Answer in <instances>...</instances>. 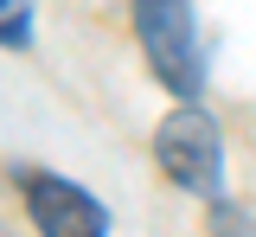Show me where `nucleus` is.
<instances>
[{"instance_id":"nucleus-5","label":"nucleus","mask_w":256,"mask_h":237,"mask_svg":"<svg viewBox=\"0 0 256 237\" xmlns=\"http://www.w3.org/2000/svg\"><path fill=\"white\" fill-rule=\"evenodd\" d=\"M212 237H256V218L244 212V205H212Z\"/></svg>"},{"instance_id":"nucleus-3","label":"nucleus","mask_w":256,"mask_h":237,"mask_svg":"<svg viewBox=\"0 0 256 237\" xmlns=\"http://www.w3.org/2000/svg\"><path fill=\"white\" fill-rule=\"evenodd\" d=\"M26 186V218L38 224V237H109V212L96 192H84L77 180L58 173H20Z\"/></svg>"},{"instance_id":"nucleus-2","label":"nucleus","mask_w":256,"mask_h":237,"mask_svg":"<svg viewBox=\"0 0 256 237\" xmlns=\"http://www.w3.org/2000/svg\"><path fill=\"white\" fill-rule=\"evenodd\" d=\"M160 173L180 186V192H198V199H218V180H224V141L218 122L198 109V96H180V109L160 122L154 135Z\"/></svg>"},{"instance_id":"nucleus-4","label":"nucleus","mask_w":256,"mask_h":237,"mask_svg":"<svg viewBox=\"0 0 256 237\" xmlns=\"http://www.w3.org/2000/svg\"><path fill=\"white\" fill-rule=\"evenodd\" d=\"M0 45L6 52L32 45V0H0Z\"/></svg>"},{"instance_id":"nucleus-1","label":"nucleus","mask_w":256,"mask_h":237,"mask_svg":"<svg viewBox=\"0 0 256 237\" xmlns=\"http://www.w3.org/2000/svg\"><path fill=\"white\" fill-rule=\"evenodd\" d=\"M134 32H141L154 77L173 96L205 90V52H198V26H192V0H134Z\"/></svg>"}]
</instances>
